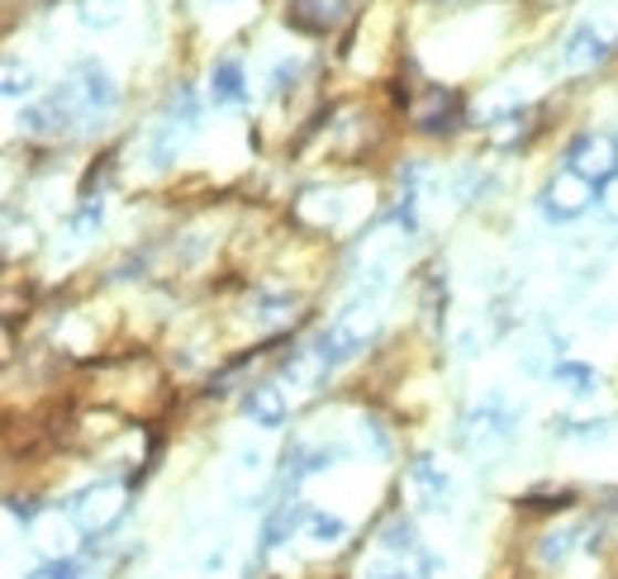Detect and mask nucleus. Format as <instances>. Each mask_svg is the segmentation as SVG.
<instances>
[{"mask_svg":"<svg viewBox=\"0 0 618 579\" xmlns=\"http://www.w3.org/2000/svg\"><path fill=\"white\" fill-rule=\"evenodd\" d=\"M39 513H43V508H39V498H10V518H14V523L34 527V523H39Z\"/></svg>","mask_w":618,"mask_h":579,"instance_id":"nucleus-28","label":"nucleus"},{"mask_svg":"<svg viewBox=\"0 0 618 579\" xmlns=\"http://www.w3.org/2000/svg\"><path fill=\"white\" fill-rule=\"evenodd\" d=\"M295 82H300V57H281L272 67V95L281 101L285 91H295Z\"/></svg>","mask_w":618,"mask_h":579,"instance_id":"nucleus-25","label":"nucleus"},{"mask_svg":"<svg viewBox=\"0 0 618 579\" xmlns=\"http://www.w3.org/2000/svg\"><path fill=\"white\" fill-rule=\"evenodd\" d=\"M595 209H599V214H605L609 223H618V176H614L609 186H599V200H595Z\"/></svg>","mask_w":618,"mask_h":579,"instance_id":"nucleus-29","label":"nucleus"},{"mask_svg":"<svg viewBox=\"0 0 618 579\" xmlns=\"http://www.w3.org/2000/svg\"><path fill=\"white\" fill-rule=\"evenodd\" d=\"M6 95L10 101H20V95L29 101V95H34V72H29L20 57H6Z\"/></svg>","mask_w":618,"mask_h":579,"instance_id":"nucleus-22","label":"nucleus"},{"mask_svg":"<svg viewBox=\"0 0 618 579\" xmlns=\"http://www.w3.org/2000/svg\"><path fill=\"white\" fill-rule=\"evenodd\" d=\"M552 428H557L562 438H570V442H609L614 438L609 418H557Z\"/></svg>","mask_w":618,"mask_h":579,"instance_id":"nucleus-17","label":"nucleus"},{"mask_svg":"<svg viewBox=\"0 0 618 579\" xmlns=\"http://www.w3.org/2000/svg\"><path fill=\"white\" fill-rule=\"evenodd\" d=\"M258 475H262V452L258 446H243L233 461V494L243 498V480H258Z\"/></svg>","mask_w":618,"mask_h":579,"instance_id":"nucleus-23","label":"nucleus"},{"mask_svg":"<svg viewBox=\"0 0 618 579\" xmlns=\"http://www.w3.org/2000/svg\"><path fill=\"white\" fill-rule=\"evenodd\" d=\"M457 124H462V95L448 91V86L423 91V105L415 109V128H419V134H452Z\"/></svg>","mask_w":618,"mask_h":579,"instance_id":"nucleus-9","label":"nucleus"},{"mask_svg":"<svg viewBox=\"0 0 618 579\" xmlns=\"http://www.w3.org/2000/svg\"><path fill=\"white\" fill-rule=\"evenodd\" d=\"M252 318H258V324H281V318H291L295 314V299L291 295H252Z\"/></svg>","mask_w":618,"mask_h":579,"instance_id":"nucleus-20","label":"nucleus"},{"mask_svg":"<svg viewBox=\"0 0 618 579\" xmlns=\"http://www.w3.org/2000/svg\"><path fill=\"white\" fill-rule=\"evenodd\" d=\"M300 518H310V508L300 504L295 494H285L281 504H276L272 513H266V523H262V551H276V546L295 533V523H300Z\"/></svg>","mask_w":618,"mask_h":579,"instance_id":"nucleus-12","label":"nucleus"},{"mask_svg":"<svg viewBox=\"0 0 618 579\" xmlns=\"http://www.w3.org/2000/svg\"><path fill=\"white\" fill-rule=\"evenodd\" d=\"M362 442H371L376 456H390V438H386V428H380L376 418H362Z\"/></svg>","mask_w":618,"mask_h":579,"instance_id":"nucleus-27","label":"nucleus"},{"mask_svg":"<svg viewBox=\"0 0 618 579\" xmlns=\"http://www.w3.org/2000/svg\"><path fill=\"white\" fill-rule=\"evenodd\" d=\"M328 376V366L320 361V351L314 347H300V351H291V357L281 361V380L291 385V390H314Z\"/></svg>","mask_w":618,"mask_h":579,"instance_id":"nucleus-13","label":"nucleus"},{"mask_svg":"<svg viewBox=\"0 0 618 579\" xmlns=\"http://www.w3.org/2000/svg\"><path fill=\"white\" fill-rule=\"evenodd\" d=\"M409 485H415L419 504H423L428 513H442V508H448V498H452V475L442 471V465L428 456V452L415 456V465H409Z\"/></svg>","mask_w":618,"mask_h":579,"instance_id":"nucleus-10","label":"nucleus"},{"mask_svg":"<svg viewBox=\"0 0 618 579\" xmlns=\"http://www.w3.org/2000/svg\"><path fill=\"white\" fill-rule=\"evenodd\" d=\"M557 385H566L570 394H595V385H599V376H595V366H580V361H557L547 371Z\"/></svg>","mask_w":618,"mask_h":579,"instance_id":"nucleus-19","label":"nucleus"},{"mask_svg":"<svg viewBox=\"0 0 618 579\" xmlns=\"http://www.w3.org/2000/svg\"><path fill=\"white\" fill-rule=\"evenodd\" d=\"M380 546H386L390 556H400V560H419V556H423V541H419L415 523H409L405 513H395V518L386 523V533H380Z\"/></svg>","mask_w":618,"mask_h":579,"instance_id":"nucleus-16","label":"nucleus"},{"mask_svg":"<svg viewBox=\"0 0 618 579\" xmlns=\"http://www.w3.org/2000/svg\"><path fill=\"white\" fill-rule=\"evenodd\" d=\"M243 413L252 418V428L276 432V428L285 423V418H291V399H285V390H281L276 380H262V385H248Z\"/></svg>","mask_w":618,"mask_h":579,"instance_id":"nucleus-8","label":"nucleus"},{"mask_svg":"<svg viewBox=\"0 0 618 579\" xmlns=\"http://www.w3.org/2000/svg\"><path fill=\"white\" fill-rule=\"evenodd\" d=\"M305 533L314 546H338L347 537V523L338 518V513H324V508H310V518H305Z\"/></svg>","mask_w":618,"mask_h":579,"instance_id":"nucleus-18","label":"nucleus"},{"mask_svg":"<svg viewBox=\"0 0 618 579\" xmlns=\"http://www.w3.org/2000/svg\"><path fill=\"white\" fill-rule=\"evenodd\" d=\"M595 200H599V196H595V186L585 181V176H576L570 167L552 171V176H547V186L537 190V209H543V219H547V223H576Z\"/></svg>","mask_w":618,"mask_h":579,"instance_id":"nucleus-5","label":"nucleus"},{"mask_svg":"<svg viewBox=\"0 0 618 579\" xmlns=\"http://www.w3.org/2000/svg\"><path fill=\"white\" fill-rule=\"evenodd\" d=\"M124 513H129V485H124V480H95L82 494H72V504H67V518L82 527L86 537L109 533Z\"/></svg>","mask_w":618,"mask_h":579,"instance_id":"nucleus-4","label":"nucleus"},{"mask_svg":"<svg viewBox=\"0 0 618 579\" xmlns=\"http://www.w3.org/2000/svg\"><path fill=\"white\" fill-rule=\"evenodd\" d=\"M376 324H380L376 295H357L320 337H314L310 347L320 351V361L328 366V371H338V366H347V361L357 357V351H367V343L376 337Z\"/></svg>","mask_w":618,"mask_h":579,"instance_id":"nucleus-1","label":"nucleus"},{"mask_svg":"<svg viewBox=\"0 0 618 579\" xmlns=\"http://www.w3.org/2000/svg\"><path fill=\"white\" fill-rule=\"evenodd\" d=\"M528 119H533V109H504V115L495 119V124H504V128H490V138L500 143V148H514V134L523 138V128H528Z\"/></svg>","mask_w":618,"mask_h":579,"instance_id":"nucleus-21","label":"nucleus"},{"mask_svg":"<svg viewBox=\"0 0 618 579\" xmlns=\"http://www.w3.org/2000/svg\"><path fill=\"white\" fill-rule=\"evenodd\" d=\"M609 48H614V39H609V29L605 24H576L570 29V39H566V48H562V67L566 72H580V67H595V62H605L609 57Z\"/></svg>","mask_w":618,"mask_h":579,"instance_id":"nucleus-7","label":"nucleus"},{"mask_svg":"<svg viewBox=\"0 0 618 579\" xmlns=\"http://www.w3.org/2000/svg\"><path fill=\"white\" fill-rule=\"evenodd\" d=\"M514 432H519V418H514V409L504 404L500 394H490V399H481L475 409H467V418H462V446H467V456H475V461H495V456H504L514 446Z\"/></svg>","mask_w":618,"mask_h":579,"instance_id":"nucleus-2","label":"nucleus"},{"mask_svg":"<svg viewBox=\"0 0 618 579\" xmlns=\"http://www.w3.org/2000/svg\"><path fill=\"white\" fill-rule=\"evenodd\" d=\"M210 101H214V109H243L248 105V76H243V67H238L233 57L214 62V72H210Z\"/></svg>","mask_w":618,"mask_h":579,"instance_id":"nucleus-11","label":"nucleus"},{"mask_svg":"<svg viewBox=\"0 0 618 579\" xmlns=\"http://www.w3.org/2000/svg\"><path fill=\"white\" fill-rule=\"evenodd\" d=\"M200 128V101L190 86H177V95L163 105V115H157L153 134H148V162L153 167H171L181 157V148L190 138H196Z\"/></svg>","mask_w":618,"mask_h":579,"instance_id":"nucleus-3","label":"nucleus"},{"mask_svg":"<svg viewBox=\"0 0 618 579\" xmlns=\"http://www.w3.org/2000/svg\"><path fill=\"white\" fill-rule=\"evenodd\" d=\"M371 579H415V570H390V575H371Z\"/></svg>","mask_w":618,"mask_h":579,"instance_id":"nucleus-30","label":"nucleus"},{"mask_svg":"<svg viewBox=\"0 0 618 579\" xmlns=\"http://www.w3.org/2000/svg\"><path fill=\"white\" fill-rule=\"evenodd\" d=\"M333 20H338V14H333L328 0H291V10H285V24H291L295 34H314V39L328 34Z\"/></svg>","mask_w":618,"mask_h":579,"instance_id":"nucleus-14","label":"nucleus"},{"mask_svg":"<svg viewBox=\"0 0 618 579\" xmlns=\"http://www.w3.org/2000/svg\"><path fill=\"white\" fill-rule=\"evenodd\" d=\"M82 24H86V29H109V24H119V6H115V0H105V6L86 0V6H82Z\"/></svg>","mask_w":618,"mask_h":579,"instance_id":"nucleus-24","label":"nucleus"},{"mask_svg":"<svg viewBox=\"0 0 618 579\" xmlns=\"http://www.w3.org/2000/svg\"><path fill=\"white\" fill-rule=\"evenodd\" d=\"M580 537H590L580 523H570V527H552V533L543 537V546H537V560L543 566H566L576 551H585V541Z\"/></svg>","mask_w":618,"mask_h":579,"instance_id":"nucleus-15","label":"nucleus"},{"mask_svg":"<svg viewBox=\"0 0 618 579\" xmlns=\"http://www.w3.org/2000/svg\"><path fill=\"white\" fill-rule=\"evenodd\" d=\"M566 167L576 176H585L595 190L609 186L618 176V138L609 134V128H585V134L566 148Z\"/></svg>","mask_w":618,"mask_h":579,"instance_id":"nucleus-6","label":"nucleus"},{"mask_svg":"<svg viewBox=\"0 0 618 579\" xmlns=\"http://www.w3.org/2000/svg\"><path fill=\"white\" fill-rule=\"evenodd\" d=\"M29 579H82V566H76V560H67V556H53L48 566H39Z\"/></svg>","mask_w":618,"mask_h":579,"instance_id":"nucleus-26","label":"nucleus"}]
</instances>
